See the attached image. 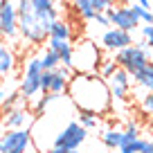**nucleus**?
<instances>
[{
	"label": "nucleus",
	"mask_w": 153,
	"mask_h": 153,
	"mask_svg": "<svg viewBox=\"0 0 153 153\" xmlns=\"http://www.w3.org/2000/svg\"><path fill=\"white\" fill-rule=\"evenodd\" d=\"M133 11H135V16L140 18V23H144V25H153V11L149 9V7H142L140 2H133Z\"/></svg>",
	"instance_id": "nucleus-23"
},
{
	"label": "nucleus",
	"mask_w": 153,
	"mask_h": 153,
	"mask_svg": "<svg viewBox=\"0 0 153 153\" xmlns=\"http://www.w3.org/2000/svg\"><path fill=\"white\" fill-rule=\"evenodd\" d=\"M140 106H142V110L146 115H153V92H146V95L142 97V104Z\"/></svg>",
	"instance_id": "nucleus-28"
},
{
	"label": "nucleus",
	"mask_w": 153,
	"mask_h": 153,
	"mask_svg": "<svg viewBox=\"0 0 153 153\" xmlns=\"http://www.w3.org/2000/svg\"><path fill=\"white\" fill-rule=\"evenodd\" d=\"M14 68H16V56L11 52V48L5 45V43H0V76L11 74Z\"/></svg>",
	"instance_id": "nucleus-18"
},
{
	"label": "nucleus",
	"mask_w": 153,
	"mask_h": 153,
	"mask_svg": "<svg viewBox=\"0 0 153 153\" xmlns=\"http://www.w3.org/2000/svg\"><path fill=\"white\" fill-rule=\"evenodd\" d=\"M106 2V7H113V5H117V0H104Z\"/></svg>",
	"instance_id": "nucleus-32"
},
{
	"label": "nucleus",
	"mask_w": 153,
	"mask_h": 153,
	"mask_svg": "<svg viewBox=\"0 0 153 153\" xmlns=\"http://www.w3.org/2000/svg\"><path fill=\"white\" fill-rule=\"evenodd\" d=\"M79 124L83 126V128H97V126H99V115H92V113H79Z\"/></svg>",
	"instance_id": "nucleus-25"
},
{
	"label": "nucleus",
	"mask_w": 153,
	"mask_h": 153,
	"mask_svg": "<svg viewBox=\"0 0 153 153\" xmlns=\"http://www.w3.org/2000/svg\"><path fill=\"white\" fill-rule=\"evenodd\" d=\"M99 135H101L104 146H108V149H120V144H122V131H117V128H104Z\"/></svg>",
	"instance_id": "nucleus-21"
},
{
	"label": "nucleus",
	"mask_w": 153,
	"mask_h": 153,
	"mask_svg": "<svg viewBox=\"0 0 153 153\" xmlns=\"http://www.w3.org/2000/svg\"><path fill=\"white\" fill-rule=\"evenodd\" d=\"M48 36L52 38H63V41H70L72 38V29H70V23L68 20H63L61 16H59L56 20H52V25H50V32Z\"/></svg>",
	"instance_id": "nucleus-19"
},
{
	"label": "nucleus",
	"mask_w": 153,
	"mask_h": 153,
	"mask_svg": "<svg viewBox=\"0 0 153 153\" xmlns=\"http://www.w3.org/2000/svg\"><path fill=\"white\" fill-rule=\"evenodd\" d=\"M113 59L117 61V65L124 68L128 74H133V72L140 70L144 63L151 61V59H149V48L144 45V41H140V43H131V45H126V48L117 50Z\"/></svg>",
	"instance_id": "nucleus-6"
},
{
	"label": "nucleus",
	"mask_w": 153,
	"mask_h": 153,
	"mask_svg": "<svg viewBox=\"0 0 153 153\" xmlns=\"http://www.w3.org/2000/svg\"><path fill=\"white\" fill-rule=\"evenodd\" d=\"M106 16H108V20H110V27H120V29H126V32H135V29L142 25L140 18L135 16L133 7L124 5V2L108 7V9H106Z\"/></svg>",
	"instance_id": "nucleus-9"
},
{
	"label": "nucleus",
	"mask_w": 153,
	"mask_h": 153,
	"mask_svg": "<svg viewBox=\"0 0 153 153\" xmlns=\"http://www.w3.org/2000/svg\"><path fill=\"white\" fill-rule=\"evenodd\" d=\"M45 45L59 54V61H61V65L72 68V43H70V41H63V38H52V36H48Z\"/></svg>",
	"instance_id": "nucleus-14"
},
{
	"label": "nucleus",
	"mask_w": 153,
	"mask_h": 153,
	"mask_svg": "<svg viewBox=\"0 0 153 153\" xmlns=\"http://www.w3.org/2000/svg\"><path fill=\"white\" fill-rule=\"evenodd\" d=\"M16 14H18V36H23L34 48H41L48 41L50 23H45L34 11V7L29 5V0H18L16 2Z\"/></svg>",
	"instance_id": "nucleus-2"
},
{
	"label": "nucleus",
	"mask_w": 153,
	"mask_h": 153,
	"mask_svg": "<svg viewBox=\"0 0 153 153\" xmlns=\"http://www.w3.org/2000/svg\"><path fill=\"white\" fill-rule=\"evenodd\" d=\"M0 43H5V38H2V34H0Z\"/></svg>",
	"instance_id": "nucleus-33"
},
{
	"label": "nucleus",
	"mask_w": 153,
	"mask_h": 153,
	"mask_svg": "<svg viewBox=\"0 0 153 153\" xmlns=\"http://www.w3.org/2000/svg\"><path fill=\"white\" fill-rule=\"evenodd\" d=\"M92 20H95L99 27H110V20H108V16H106V11H95Z\"/></svg>",
	"instance_id": "nucleus-29"
},
{
	"label": "nucleus",
	"mask_w": 153,
	"mask_h": 153,
	"mask_svg": "<svg viewBox=\"0 0 153 153\" xmlns=\"http://www.w3.org/2000/svg\"><path fill=\"white\" fill-rule=\"evenodd\" d=\"M61 95H52V92H41L38 97H34L32 101H29V113L34 115V120L36 117H41V115L48 110V106L52 104V101H56Z\"/></svg>",
	"instance_id": "nucleus-17"
},
{
	"label": "nucleus",
	"mask_w": 153,
	"mask_h": 153,
	"mask_svg": "<svg viewBox=\"0 0 153 153\" xmlns=\"http://www.w3.org/2000/svg\"><path fill=\"white\" fill-rule=\"evenodd\" d=\"M146 153H153V151H146Z\"/></svg>",
	"instance_id": "nucleus-35"
},
{
	"label": "nucleus",
	"mask_w": 153,
	"mask_h": 153,
	"mask_svg": "<svg viewBox=\"0 0 153 153\" xmlns=\"http://www.w3.org/2000/svg\"><path fill=\"white\" fill-rule=\"evenodd\" d=\"M131 43H135L133 32H126V29H120V27H106V32L99 38L101 50H106V52H117V50L126 48Z\"/></svg>",
	"instance_id": "nucleus-12"
},
{
	"label": "nucleus",
	"mask_w": 153,
	"mask_h": 153,
	"mask_svg": "<svg viewBox=\"0 0 153 153\" xmlns=\"http://www.w3.org/2000/svg\"><path fill=\"white\" fill-rule=\"evenodd\" d=\"M115 70H117V61H115V59H101L97 74H99V76H104V79H108V76L113 74Z\"/></svg>",
	"instance_id": "nucleus-24"
},
{
	"label": "nucleus",
	"mask_w": 153,
	"mask_h": 153,
	"mask_svg": "<svg viewBox=\"0 0 153 153\" xmlns=\"http://www.w3.org/2000/svg\"><path fill=\"white\" fill-rule=\"evenodd\" d=\"M48 153H79V151H76V149H72V151H59V149H52V146H50Z\"/></svg>",
	"instance_id": "nucleus-30"
},
{
	"label": "nucleus",
	"mask_w": 153,
	"mask_h": 153,
	"mask_svg": "<svg viewBox=\"0 0 153 153\" xmlns=\"http://www.w3.org/2000/svg\"><path fill=\"white\" fill-rule=\"evenodd\" d=\"M29 5H32L34 11L50 25H52V20L59 18V7H56L54 0H29Z\"/></svg>",
	"instance_id": "nucleus-15"
},
{
	"label": "nucleus",
	"mask_w": 153,
	"mask_h": 153,
	"mask_svg": "<svg viewBox=\"0 0 153 153\" xmlns=\"http://www.w3.org/2000/svg\"><path fill=\"white\" fill-rule=\"evenodd\" d=\"M41 74H43L41 56L27 59V61H25L23 76H20V83H18V92H20V97H23L25 104H29L34 97L41 95Z\"/></svg>",
	"instance_id": "nucleus-4"
},
{
	"label": "nucleus",
	"mask_w": 153,
	"mask_h": 153,
	"mask_svg": "<svg viewBox=\"0 0 153 153\" xmlns=\"http://www.w3.org/2000/svg\"><path fill=\"white\" fill-rule=\"evenodd\" d=\"M142 38H144V45L153 50V25H144L142 27Z\"/></svg>",
	"instance_id": "nucleus-27"
},
{
	"label": "nucleus",
	"mask_w": 153,
	"mask_h": 153,
	"mask_svg": "<svg viewBox=\"0 0 153 153\" xmlns=\"http://www.w3.org/2000/svg\"><path fill=\"white\" fill-rule=\"evenodd\" d=\"M70 76H72V68H65V65H59L56 70H43V74H41V92L65 95Z\"/></svg>",
	"instance_id": "nucleus-8"
},
{
	"label": "nucleus",
	"mask_w": 153,
	"mask_h": 153,
	"mask_svg": "<svg viewBox=\"0 0 153 153\" xmlns=\"http://www.w3.org/2000/svg\"><path fill=\"white\" fill-rule=\"evenodd\" d=\"M2 2H5V0H0V5H2Z\"/></svg>",
	"instance_id": "nucleus-34"
},
{
	"label": "nucleus",
	"mask_w": 153,
	"mask_h": 153,
	"mask_svg": "<svg viewBox=\"0 0 153 153\" xmlns=\"http://www.w3.org/2000/svg\"><path fill=\"white\" fill-rule=\"evenodd\" d=\"M0 153H36L32 126L9 128L0 135Z\"/></svg>",
	"instance_id": "nucleus-5"
},
{
	"label": "nucleus",
	"mask_w": 153,
	"mask_h": 153,
	"mask_svg": "<svg viewBox=\"0 0 153 153\" xmlns=\"http://www.w3.org/2000/svg\"><path fill=\"white\" fill-rule=\"evenodd\" d=\"M0 34L5 41L18 38V14H16V5L11 0H5L0 5Z\"/></svg>",
	"instance_id": "nucleus-11"
},
{
	"label": "nucleus",
	"mask_w": 153,
	"mask_h": 153,
	"mask_svg": "<svg viewBox=\"0 0 153 153\" xmlns=\"http://www.w3.org/2000/svg\"><path fill=\"white\" fill-rule=\"evenodd\" d=\"M106 83H108V90H110L113 101H128L131 88H133V79H131V74L124 70V68L117 65V70L106 79Z\"/></svg>",
	"instance_id": "nucleus-10"
},
{
	"label": "nucleus",
	"mask_w": 153,
	"mask_h": 153,
	"mask_svg": "<svg viewBox=\"0 0 153 153\" xmlns=\"http://www.w3.org/2000/svg\"><path fill=\"white\" fill-rule=\"evenodd\" d=\"M70 7L79 20H92V16H95V9H92L90 0H70Z\"/></svg>",
	"instance_id": "nucleus-20"
},
{
	"label": "nucleus",
	"mask_w": 153,
	"mask_h": 153,
	"mask_svg": "<svg viewBox=\"0 0 153 153\" xmlns=\"http://www.w3.org/2000/svg\"><path fill=\"white\" fill-rule=\"evenodd\" d=\"M41 56V63H43V70H56L59 65H61V61H59V54L54 52V50L45 48L43 54H38Z\"/></svg>",
	"instance_id": "nucleus-22"
},
{
	"label": "nucleus",
	"mask_w": 153,
	"mask_h": 153,
	"mask_svg": "<svg viewBox=\"0 0 153 153\" xmlns=\"http://www.w3.org/2000/svg\"><path fill=\"white\" fill-rule=\"evenodd\" d=\"M137 137H140V128L135 124H128V128L122 131V144H120V146H124V144L133 142V140H137Z\"/></svg>",
	"instance_id": "nucleus-26"
},
{
	"label": "nucleus",
	"mask_w": 153,
	"mask_h": 153,
	"mask_svg": "<svg viewBox=\"0 0 153 153\" xmlns=\"http://www.w3.org/2000/svg\"><path fill=\"white\" fill-rule=\"evenodd\" d=\"M101 59V48L95 41H79V45H72V72H97Z\"/></svg>",
	"instance_id": "nucleus-3"
},
{
	"label": "nucleus",
	"mask_w": 153,
	"mask_h": 153,
	"mask_svg": "<svg viewBox=\"0 0 153 153\" xmlns=\"http://www.w3.org/2000/svg\"><path fill=\"white\" fill-rule=\"evenodd\" d=\"M34 120V115L29 113V108H23V106H14V108L7 110L5 115V128H23V126H29Z\"/></svg>",
	"instance_id": "nucleus-13"
},
{
	"label": "nucleus",
	"mask_w": 153,
	"mask_h": 153,
	"mask_svg": "<svg viewBox=\"0 0 153 153\" xmlns=\"http://www.w3.org/2000/svg\"><path fill=\"white\" fill-rule=\"evenodd\" d=\"M88 140V128H83L76 120H70L52 140V149L59 151H72V149H79L83 142Z\"/></svg>",
	"instance_id": "nucleus-7"
},
{
	"label": "nucleus",
	"mask_w": 153,
	"mask_h": 153,
	"mask_svg": "<svg viewBox=\"0 0 153 153\" xmlns=\"http://www.w3.org/2000/svg\"><path fill=\"white\" fill-rule=\"evenodd\" d=\"M131 79H133L135 86L144 88L146 92H153V61L144 63L140 70H135L133 74H131Z\"/></svg>",
	"instance_id": "nucleus-16"
},
{
	"label": "nucleus",
	"mask_w": 153,
	"mask_h": 153,
	"mask_svg": "<svg viewBox=\"0 0 153 153\" xmlns=\"http://www.w3.org/2000/svg\"><path fill=\"white\" fill-rule=\"evenodd\" d=\"M5 97H7V90H2V88H0V106L5 104Z\"/></svg>",
	"instance_id": "nucleus-31"
},
{
	"label": "nucleus",
	"mask_w": 153,
	"mask_h": 153,
	"mask_svg": "<svg viewBox=\"0 0 153 153\" xmlns=\"http://www.w3.org/2000/svg\"><path fill=\"white\" fill-rule=\"evenodd\" d=\"M65 95L79 113H92L101 117L113 108L108 83L97 72H72Z\"/></svg>",
	"instance_id": "nucleus-1"
}]
</instances>
